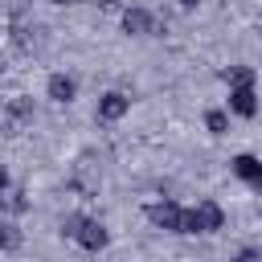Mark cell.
<instances>
[{
    "instance_id": "17",
    "label": "cell",
    "mask_w": 262,
    "mask_h": 262,
    "mask_svg": "<svg viewBox=\"0 0 262 262\" xmlns=\"http://www.w3.org/2000/svg\"><path fill=\"white\" fill-rule=\"evenodd\" d=\"M176 4H180V8H196L201 0H176Z\"/></svg>"
},
{
    "instance_id": "7",
    "label": "cell",
    "mask_w": 262,
    "mask_h": 262,
    "mask_svg": "<svg viewBox=\"0 0 262 262\" xmlns=\"http://www.w3.org/2000/svg\"><path fill=\"white\" fill-rule=\"evenodd\" d=\"M127 111H131V98H127L123 90H106V94L98 98V119H102V123H119Z\"/></svg>"
},
{
    "instance_id": "1",
    "label": "cell",
    "mask_w": 262,
    "mask_h": 262,
    "mask_svg": "<svg viewBox=\"0 0 262 262\" xmlns=\"http://www.w3.org/2000/svg\"><path fill=\"white\" fill-rule=\"evenodd\" d=\"M61 233H66V237H74V242H78L82 250H90V254L106 250V242H111V229H106L102 221L86 217V213H70V217L61 221Z\"/></svg>"
},
{
    "instance_id": "11",
    "label": "cell",
    "mask_w": 262,
    "mask_h": 262,
    "mask_svg": "<svg viewBox=\"0 0 262 262\" xmlns=\"http://www.w3.org/2000/svg\"><path fill=\"white\" fill-rule=\"evenodd\" d=\"M0 209H4L8 217H20V213L29 209V196H25V188H4V192H0Z\"/></svg>"
},
{
    "instance_id": "2",
    "label": "cell",
    "mask_w": 262,
    "mask_h": 262,
    "mask_svg": "<svg viewBox=\"0 0 262 262\" xmlns=\"http://www.w3.org/2000/svg\"><path fill=\"white\" fill-rule=\"evenodd\" d=\"M225 225V209L217 201H196L192 209H184V233H217Z\"/></svg>"
},
{
    "instance_id": "14",
    "label": "cell",
    "mask_w": 262,
    "mask_h": 262,
    "mask_svg": "<svg viewBox=\"0 0 262 262\" xmlns=\"http://www.w3.org/2000/svg\"><path fill=\"white\" fill-rule=\"evenodd\" d=\"M205 127H209V135H225L229 131V111H205Z\"/></svg>"
},
{
    "instance_id": "18",
    "label": "cell",
    "mask_w": 262,
    "mask_h": 262,
    "mask_svg": "<svg viewBox=\"0 0 262 262\" xmlns=\"http://www.w3.org/2000/svg\"><path fill=\"white\" fill-rule=\"evenodd\" d=\"M49 4H78V0H49Z\"/></svg>"
},
{
    "instance_id": "6",
    "label": "cell",
    "mask_w": 262,
    "mask_h": 262,
    "mask_svg": "<svg viewBox=\"0 0 262 262\" xmlns=\"http://www.w3.org/2000/svg\"><path fill=\"white\" fill-rule=\"evenodd\" d=\"M229 115H242V119L258 115V90H254V82L250 86H229Z\"/></svg>"
},
{
    "instance_id": "4",
    "label": "cell",
    "mask_w": 262,
    "mask_h": 262,
    "mask_svg": "<svg viewBox=\"0 0 262 262\" xmlns=\"http://www.w3.org/2000/svg\"><path fill=\"white\" fill-rule=\"evenodd\" d=\"M147 221L156 225V229H164V233H184V209L176 205V201H151L147 205Z\"/></svg>"
},
{
    "instance_id": "12",
    "label": "cell",
    "mask_w": 262,
    "mask_h": 262,
    "mask_svg": "<svg viewBox=\"0 0 262 262\" xmlns=\"http://www.w3.org/2000/svg\"><path fill=\"white\" fill-rule=\"evenodd\" d=\"M25 246V233H20V225L8 217V221H0V250L4 254H12V250H20Z\"/></svg>"
},
{
    "instance_id": "8",
    "label": "cell",
    "mask_w": 262,
    "mask_h": 262,
    "mask_svg": "<svg viewBox=\"0 0 262 262\" xmlns=\"http://www.w3.org/2000/svg\"><path fill=\"white\" fill-rule=\"evenodd\" d=\"M45 94H49L57 106H70V102L78 98V82H74L70 74H49V82H45Z\"/></svg>"
},
{
    "instance_id": "13",
    "label": "cell",
    "mask_w": 262,
    "mask_h": 262,
    "mask_svg": "<svg viewBox=\"0 0 262 262\" xmlns=\"http://www.w3.org/2000/svg\"><path fill=\"white\" fill-rule=\"evenodd\" d=\"M221 78H225L229 86H250L258 74H254V66H229V70H221Z\"/></svg>"
},
{
    "instance_id": "10",
    "label": "cell",
    "mask_w": 262,
    "mask_h": 262,
    "mask_svg": "<svg viewBox=\"0 0 262 262\" xmlns=\"http://www.w3.org/2000/svg\"><path fill=\"white\" fill-rule=\"evenodd\" d=\"M229 168H233V176H242L246 184L262 176V160H258V156H250V151H242V156H233V160H229Z\"/></svg>"
},
{
    "instance_id": "16",
    "label": "cell",
    "mask_w": 262,
    "mask_h": 262,
    "mask_svg": "<svg viewBox=\"0 0 262 262\" xmlns=\"http://www.w3.org/2000/svg\"><path fill=\"white\" fill-rule=\"evenodd\" d=\"M4 188H12V180H8V168L0 164V192H4Z\"/></svg>"
},
{
    "instance_id": "3",
    "label": "cell",
    "mask_w": 262,
    "mask_h": 262,
    "mask_svg": "<svg viewBox=\"0 0 262 262\" xmlns=\"http://www.w3.org/2000/svg\"><path fill=\"white\" fill-rule=\"evenodd\" d=\"M33 115H37L33 98H25V94L8 98V106L0 111V135H20V131L33 123Z\"/></svg>"
},
{
    "instance_id": "5",
    "label": "cell",
    "mask_w": 262,
    "mask_h": 262,
    "mask_svg": "<svg viewBox=\"0 0 262 262\" xmlns=\"http://www.w3.org/2000/svg\"><path fill=\"white\" fill-rule=\"evenodd\" d=\"M123 33H127V37H156V33H160V16H156L151 8L131 4V8H123Z\"/></svg>"
},
{
    "instance_id": "15",
    "label": "cell",
    "mask_w": 262,
    "mask_h": 262,
    "mask_svg": "<svg viewBox=\"0 0 262 262\" xmlns=\"http://www.w3.org/2000/svg\"><path fill=\"white\" fill-rule=\"evenodd\" d=\"M237 258H262V250H258V246H242V250H237Z\"/></svg>"
},
{
    "instance_id": "9",
    "label": "cell",
    "mask_w": 262,
    "mask_h": 262,
    "mask_svg": "<svg viewBox=\"0 0 262 262\" xmlns=\"http://www.w3.org/2000/svg\"><path fill=\"white\" fill-rule=\"evenodd\" d=\"M12 41L20 45V49H33V45H41V25H33L29 16H12Z\"/></svg>"
}]
</instances>
